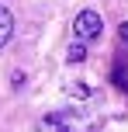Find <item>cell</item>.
<instances>
[{"label":"cell","mask_w":128,"mask_h":132,"mask_svg":"<svg viewBox=\"0 0 128 132\" xmlns=\"http://www.w3.org/2000/svg\"><path fill=\"white\" fill-rule=\"evenodd\" d=\"M118 31H121V38L128 42V21H125V24H121V28H118Z\"/></svg>","instance_id":"cell-6"},{"label":"cell","mask_w":128,"mask_h":132,"mask_svg":"<svg viewBox=\"0 0 128 132\" xmlns=\"http://www.w3.org/2000/svg\"><path fill=\"white\" fill-rule=\"evenodd\" d=\"M11 35H14V18H11V11L0 4V49L11 42Z\"/></svg>","instance_id":"cell-3"},{"label":"cell","mask_w":128,"mask_h":132,"mask_svg":"<svg viewBox=\"0 0 128 132\" xmlns=\"http://www.w3.org/2000/svg\"><path fill=\"white\" fill-rule=\"evenodd\" d=\"M101 129V115L87 111V108H62V111H48L38 122L35 132H97Z\"/></svg>","instance_id":"cell-1"},{"label":"cell","mask_w":128,"mask_h":132,"mask_svg":"<svg viewBox=\"0 0 128 132\" xmlns=\"http://www.w3.org/2000/svg\"><path fill=\"white\" fill-rule=\"evenodd\" d=\"M111 77H114V84H121L125 90H128V59H118L114 70H111Z\"/></svg>","instance_id":"cell-4"},{"label":"cell","mask_w":128,"mask_h":132,"mask_svg":"<svg viewBox=\"0 0 128 132\" xmlns=\"http://www.w3.org/2000/svg\"><path fill=\"white\" fill-rule=\"evenodd\" d=\"M87 59V49L80 45V42H76V45H69V63H83Z\"/></svg>","instance_id":"cell-5"},{"label":"cell","mask_w":128,"mask_h":132,"mask_svg":"<svg viewBox=\"0 0 128 132\" xmlns=\"http://www.w3.org/2000/svg\"><path fill=\"white\" fill-rule=\"evenodd\" d=\"M73 31H76V38H80V42L97 38V35H101V14L80 11V14H76V21H73Z\"/></svg>","instance_id":"cell-2"}]
</instances>
